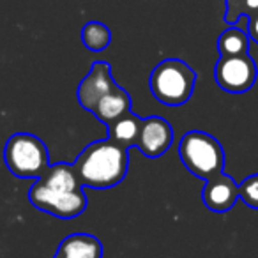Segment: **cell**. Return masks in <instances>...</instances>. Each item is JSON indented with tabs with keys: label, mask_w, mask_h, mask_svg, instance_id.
<instances>
[{
	"label": "cell",
	"mask_w": 258,
	"mask_h": 258,
	"mask_svg": "<svg viewBox=\"0 0 258 258\" xmlns=\"http://www.w3.org/2000/svg\"><path fill=\"white\" fill-rule=\"evenodd\" d=\"M29 200L36 209L58 219H75L87 209V195L76 170L68 163L50 165L29 191Z\"/></svg>",
	"instance_id": "6da1fadb"
},
{
	"label": "cell",
	"mask_w": 258,
	"mask_h": 258,
	"mask_svg": "<svg viewBox=\"0 0 258 258\" xmlns=\"http://www.w3.org/2000/svg\"><path fill=\"white\" fill-rule=\"evenodd\" d=\"M82 186L110 189L124 180L129 168V151L113 140L92 142L73 163Z\"/></svg>",
	"instance_id": "7a4b0ae2"
},
{
	"label": "cell",
	"mask_w": 258,
	"mask_h": 258,
	"mask_svg": "<svg viewBox=\"0 0 258 258\" xmlns=\"http://www.w3.org/2000/svg\"><path fill=\"white\" fill-rule=\"evenodd\" d=\"M197 73L180 58H166L151 73L149 87L156 99L165 106H182L193 96Z\"/></svg>",
	"instance_id": "3957f363"
},
{
	"label": "cell",
	"mask_w": 258,
	"mask_h": 258,
	"mask_svg": "<svg viewBox=\"0 0 258 258\" xmlns=\"http://www.w3.org/2000/svg\"><path fill=\"white\" fill-rule=\"evenodd\" d=\"M179 158L195 177L204 180L225 170V151L221 144L205 131H187L180 138Z\"/></svg>",
	"instance_id": "277c9868"
},
{
	"label": "cell",
	"mask_w": 258,
	"mask_h": 258,
	"mask_svg": "<svg viewBox=\"0 0 258 258\" xmlns=\"http://www.w3.org/2000/svg\"><path fill=\"white\" fill-rule=\"evenodd\" d=\"M8 170L18 179H41L50 168L48 147L32 133H15L4 147Z\"/></svg>",
	"instance_id": "5b68a950"
},
{
	"label": "cell",
	"mask_w": 258,
	"mask_h": 258,
	"mask_svg": "<svg viewBox=\"0 0 258 258\" xmlns=\"http://www.w3.org/2000/svg\"><path fill=\"white\" fill-rule=\"evenodd\" d=\"M258 76L256 62L249 53L219 57L214 68L216 83L228 94H244L253 89Z\"/></svg>",
	"instance_id": "8992f818"
},
{
	"label": "cell",
	"mask_w": 258,
	"mask_h": 258,
	"mask_svg": "<svg viewBox=\"0 0 258 258\" xmlns=\"http://www.w3.org/2000/svg\"><path fill=\"white\" fill-rule=\"evenodd\" d=\"M113 76H111V68L108 62H94L89 75L80 82L78 85V103L82 108L92 111L96 104L103 99L106 94H110L113 89H117Z\"/></svg>",
	"instance_id": "52a82bcc"
},
{
	"label": "cell",
	"mask_w": 258,
	"mask_h": 258,
	"mask_svg": "<svg viewBox=\"0 0 258 258\" xmlns=\"http://www.w3.org/2000/svg\"><path fill=\"white\" fill-rule=\"evenodd\" d=\"M173 144V127L163 117L152 115L144 118L140 129V137L137 142V149L147 158H159Z\"/></svg>",
	"instance_id": "ba28073f"
},
{
	"label": "cell",
	"mask_w": 258,
	"mask_h": 258,
	"mask_svg": "<svg viewBox=\"0 0 258 258\" xmlns=\"http://www.w3.org/2000/svg\"><path fill=\"white\" fill-rule=\"evenodd\" d=\"M202 200H204L205 207L212 212L230 211L239 200V184L225 172L219 173V175L205 180Z\"/></svg>",
	"instance_id": "9c48e42d"
},
{
	"label": "cell",
	"mask_w": 258,
	"mask_h": 258,
	"mask_svg": "<svg viewBox=\"0 0 258 258\" xmlns=\"http://www.w3.org/2000/svg\"><path fill=\"white\" fill-rule=\"evenodd\" d=\"M53 258H103V242L90 233H71L58 244Z\"/></svg>",
	"instance_id": "30bf717a"
},
{
	"label": "cell",
	"mask_w": 258,
	"mask_h": 258,
	"mask_svg": "<svg viewBox=\"0 0 258 258\" xmlns=\"http://www.w3.org/2000/svg\"><path fill=\"white\" fill-rule=\"evenodd\" d=\"M129 111H131V97H129V94L125 92L122 87H117V89H113L110 94H106V96L96 104L92 113L96 115L103 124L110 125L111 122L124 117Z\"/></svg>",
	"instance_id": "8fae6325"
},
{
	"label": "cell",
	"mask_w": 258,
	"mask_h": 258,
	"mask_svg": "<svg viewBox=\"0 0 258 258\" xmlns=\"http://www.w3.org/2000/svg\"><path fill=\"white\" fill-rule=\"evenodd\" d=\"M144 118H140L138 115H135L133 111L125 113L124 117L117 118L115 122H111L108 125V138L113 140L115 144H118L124 149H133L137 147L138 137H140V129Z\"/></svg>",
	"instance_id": "7c38bea8"
},
{
	"label": "cell",
	"mask_w": 258,
	"mask_h": 258,
	"mask_svg": "<svg viewBox=\"0 0 258 258\" xmlns=\"http://www.w3.org/2000/svg\"><path fill=\"white\" fill-rule=\"evenodd\" d=\"M218 51L219 57L247 53L249 51V36H247L246 30L232 25L218 37Z\"/></svg>",
	"instance_id": "4fadbf2b"
},
{
	"label": "cell",
	"mask_w": 258,
	"mask_h": 258,
	"mask_svg": "<svg viewBox=\"0 0 258 258\" xmlns=\"http://www.w3.org/2000/svg\"><path fill=\"white\" fill-rule=\"evenodd\" d=\"M82 43L90 51H103L111 43V32L104 23L89 22L82 29Z\"/></svg>",
	"instance_id": "5bb4252c"
},
{
	"label": "cell",
	"mask_w": 258,
	"mask_h": 258,
	"mask_svg": "<svg viewBox=\"0 0 258 258\" xmlns=\"http://www.w3.org/2000/svg\"><path fill=\"white\" fill-rule=\"evenodd\" d=\"M258 16V0H226L225 22L235 25L240 18Z\"/></svg>",
	"instance_id": "9a60e30c"
},
{
	"label": "cell",
	"mask_w": 258,
	"mask_h": 258,
	"mask_svg": "<svg viewBox=\"0 0 258 258\" xmlns=\"http://www.w3.org/2000/svg\"><path fill=\"white\" fill-rule=\"evenodd\" d=\"M239 198L251 209L258 211V173L246 177L239 184Z\"/></svg>",
	"instance_id": "2e32d148"
},
{
	"label": "cell",
	"mask_w": 258,
	"mask_h": 258,
	"mask_svg": "<svg viewBox=\"0 0 258 258\" xmlns=\"http://www.w3.org/2000/svg\"><path fill=\"white\" fill-rule=\"evenodd\" d=\"M247 36H249L251 41L258 44V16L247 18Z\"/></svg>",
	"instance_id": "e0dca14e"
}]
</instances>
